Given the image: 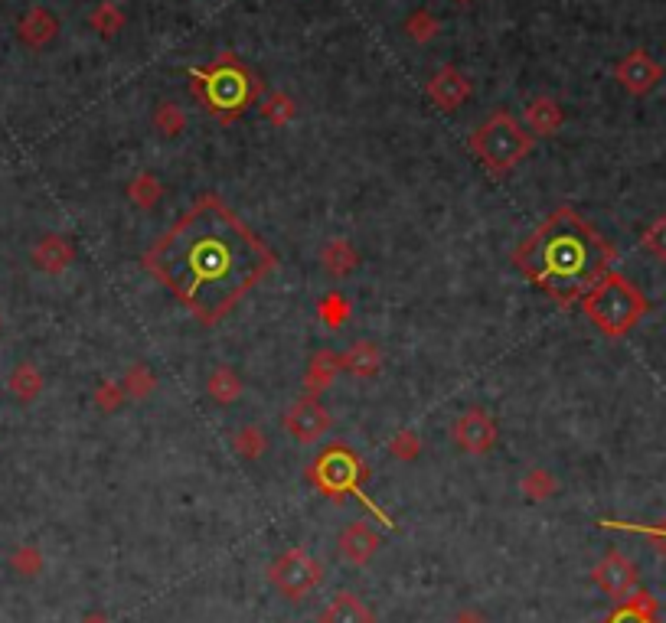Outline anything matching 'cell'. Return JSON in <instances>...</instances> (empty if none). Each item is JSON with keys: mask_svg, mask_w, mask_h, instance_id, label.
Masks as SVG:
<instances>
[{"mask_svg": "<svg viewBox=\"0 0 666 623\" xmlns=\"http://www.w3.org/2000/svg\"><path fill=\"white\" fill-rule=\"evenodd\" d=\"M144 268L196 323L216 327L278 268V255L226 199L206 193L147 248Z\"/></svg>", "mask_w": 666, "mask_h": 623, "instance_id": "6da1fadb", "label": "cell"}, {"mask_svg": "<svg viewBox=\"0 0 666 623\" xmlns=\"http://www.w3.org/2000/svg\"><path fill=\"white\" fill-rule=\"evenodd\" d=\"M614 261L618 248L572 206L555 209L513 252V265L562 307L582 301L604 274H611Z\"/></svg>", "mask_w": 666, "mask_h": 623, "instance_id": "7a4b0ae2", "label": "cell"}, {"mask_svg": "<svg viewBox=\"0 0 666 623\" xmlns=\"http://www.w3.org/2000/svg\"><path fill=\"white\" fill-rule=\"evenodd\" d=\"M190 76L193 98L219 124L239 121L262 95V79L236 53H219L206 69H193Z\"/></svg>", "mask_w": 666, "mask_h": 623, "instance_id": "3957f363", "label": "cell"}, {"mask_svg": "<svg viewBox=\"0 0 666 623\" xmlns=\"http://www.w3.org/2000/svg\"><path fill=\"white\" fill-rule=\"evenodd\" d=\"M582 310L588 323L608 340H624L640 320L647 317L650 301L631 278L611 271L582 297Z\"/></svg>", "mask_w": 666, "mask_h": 623, "instance_id": "277c9868", "label": "cell"}, {"mask_svg": "<svg viewBox=\"0 0 666 623\" xmlns=\"http://www.w3.org/2000/svg\"><path fill=\"white\" fill-rule=\"evenodd\" d=\"M533 134L523 128V121H516L510 111H493L484 118L467 137V147L477 157V164L484 167L490 177H507L523 160L533 154Z\"/></svg>", "mask_w": 666, "mask_h": 623, "instance_id": "5b68a950", "label": "cell"}, {"mask_svg": "<svg viewBox=\"0 0 666 623\" xmlns=\"http://www.w3.org/2000/svg\"><path fill=\"white\" fill-rule=\"evenodd\" d=\"M304 477L320 496H327V500H333V503H343L347 496H360V500L369 506V513L392 526V519L382 513L369 496H363V483L369 480V467L350 444H343V441L327 444L324 451L311 460V467L304 470Z\"/></svg>", "mask_w": 666, "mask_h": 623, "instance_id": "8992f818", "label": "cell"}, {"mask_svg": "<svg viewBox=\"0 0 666 623\" xmlns=\"http://www.w3.org/2000/svg\"><path fill=\"white\" fill-rule=\"evenodd\" d=\"M268 581L285 601L301 604L307 594L320 588L324 581V565L307 552V548H288L285 555H278L268 565Z\"/></svg>", "mask_w": 666, "mask_h": 623, "instance_id": "52a82bcc", "label": "cell"}, {"mask_svg": "<svg viewBox=\"0 0 666 623\" xmlns=\"http://www.w3.org/2000/svg\"><path fill=\"white\" fill-rule=\"evenodd\" d=\"M497 434H500L497 421H493L490 411L480 405L464 408L451 428V438H454V444H458V451L471 454V457L487 454L490 447L497 444Z\"/></svg>", "mask_w": 666, "mask_h": 623, "instance_id": "ba28073f", "label": "cell"}, {"mask_svg": "<svg viewBox=\"0 0 666 623\" xmlns=\"http://www.w3.org/2000/svg\"><path fill=\"white\" fill-rule=\"evenodd\" d=\"M285 428L294 441L301 444H317L330 431V411L320 402V395L304 392L298 402L285 411Z\"/></svg>", "mask_w": 666, "mask_h": 623, "instance_id": "9c48e42d", "label": "cell"}, {"mask_svg": "<svg viewBox=\"0 0 666 623\" xmlns=\"http://www.w3.org/2000/svg\"><path fill=\"white\" fill-rule=\"evenodd\" d=\"M591 581H595L608 597H614V601H624V597H631L637 591L640 571L627 555L608 552L595 568H591Z\"/></svg>", "mask_w": 666, "mask_h": 623, "instance_id": "30bf717a", "label": "cell"}, {"mask_svg": "<svg viewBox=\"0 0 666 623\" xmlns=\"http://www.w3.org/2000/svg\"><path fill=\"white\" fill-rule=\"evenodd\" d=\"M614 79H618L621 89H627L631 95H647L660 85L663 66L647 53V49H634V53H627L618 66H614Z\"/></svg>", "mask_w": 666, "mask_h": 623, "instance_id": "8fae6325", "label": "cell"}, {"mask_svg": "<svg viewBox=\"0 0 666 623\" xmlns=\"http://www.w3.org/2000/svg\"><path fill=\"white\" fill-rule=\"evenodd\" d=\"M425 95L431 105L451 115V111H458L467 98H471V79H467L458 66H441L435 76L428 79Z\"/></svg>", "mask_w": 666, "mask_h": 623, "instance_id": "7c38bea8", "label": "cell"}, {"mask_svg": "<svg viewBox=\"0 0 666 623\" xmlns=\"http://www.w3.org/2000/svg\"><path fill=\"white\" fill-rule=\"evenodd\" d=\"M337 545H340V555L347 558L350 565L363 568L376 558V552L382 548V539H379V532H373L366 526V522H353V526H347L340 532Z\"/></svg>", "mask_w": 666, "mask_h": 623, "instance_id": "4fadbf2b", "label": "cell"}, {"mask_svg": "<svg viewBox=\"0 0 666 623\" xmlns=\"http://www.w3.org/2000/svg\"><path fill=\"white\" fill-rule=\"evenodd\" d=\"M30 258H33V265L40 271H46V274H63L72 261H76V245H72L66 235L49 232L33 245Z\"/></svg>", "mask_w": 666, "mask_h": 623, "instance_id": "5bb4252c", "label": "cell"}, {"mask_svg": "<svg viewBox=\"0 0 666 623\" xmlns=\"http://www.w3.org/2000/svg\"><path fill=\"white\" fill-rule=\"evenodd\" d=\"M17 36H20L23 46L43 49V46H49V43H53L56 36H59V20H56L53 10L30 7L27 14L20 17V23H17Z\"/></svg>", "mask_w": 666, "mask_h": 623, "instance_id": "9a60e30c", "label": "cell"}, {"mask_svg": "<svg viewBox=\"0 0 666 623\" xmlns=\"http://www.w3.org/2000/svg\"><path fill=\"white\" fill-rule=\"evenodd\" d=\"M562 121H565V115L552 95H536L523 111V128L533 137H552L562 128Z\"/></svg>", "mask_w": 666, "mask_h": 623, "instance_id": "2e32d148", "label": "cell"}, {"mask_svg": "<svg viewBox=\"0 0 666 623\" xmlns=\"http://www.w3.org/2000/svg\"><path fill=\"white\" fill-rule=\"evenodd\" d=\"M317 623H376V614L353 591H337L333 601L320 610Z\"/></svg>", "mask_w": 666, "mask_h": 623, "instance_id": "e0dca14e", "label": "cell"}, {"mask_svg": "<svg viewBox=\"0 0 666 623\" xmlns=\"http://www.w3.org/2000/svg\"><path fill=\"white\" fill-rule=\"evenodd\" d=\"M340 369L356 379H373L382 369V350L373 340H356L347 353H340Z\"/></svg>", "mask_w": 666, "mask_h": 623, "instance_id": "ac0fdd59", "label": "cell"}, {"mask_svg": "<svg viewBox=\"0 0 666 623\" xmlns=\"http://www.w3.org/2000/svg\"><path fill=\"white\" fill-rule=\"evenodd\" d=\"M601 623H660L657 620V597H653L650 591L637 588L631 597H624V601L614 607Z\"/></svg>", "mask_w": 666, "mask_h": 623, "instance_id": "d6986e66", "label": "cell"}, {"mask_svg": "<svg viewBox=\"0 0 666 623\" xmlns=\"http://www.w3.org/2000/svg\"><path fill=\"white\" fill-rule=\"evenodd\" d=\"M340 372H343L340 369V353H333V350L314 353L311 363H307V372H304V392H311V395L327 392Z\"/></svg>", "mask_w": 666, "mask_h": 623, "instance_id": "ffe728a7", "label": "cell"}, {"mask_svg": "<svg viewBox=\"0 0 666 623\" xmlns=\"http://www.w3.org/2000/svg\"><path fill=\"white\" fill-rule=\"evenodd\" d=\"M320 265L330 274V278H347L356 268H360V255L347 239H330L320 248Z\"/></svg>", "mask_w": 666, "mask_h": 623, "instance_id": "44dd1931", "label": "cell"}, {"mask_svg": "<svg viewBox=\"0 0 666 623\" xmlns=\"http://www.w3.org/2000/svg\"><path fill=\"white\" fill-rule=\"evenodd\" d=\"M7 389L14 392L17 402L30 405L43 392V372L36 369L33 363H17L14 372H10V379H7Z\"/></svg>", "mask_w": 666, "mask_h": 623, "instance_id": "7402d4cb", "label": "cell"}, {"mask_svg": "<svg viewBox=\"0 0 666 623\" xmlns=\"http://www.w3.org/2000/svg\"><path fill=\"white\" fill-rule=\"evenodd\" d=\"M206 392L213 395V402L232 405V402H239V398H242L245 385H242L239 372L232 369V366H216L213 376H209V382H206Z\"/></svg>", "mask_w": 666, "mask_h": 623, "instance_id": "603a6c76", "label": "cell"}, {"mask_svg": "<svg viewBox=\"0 0 666 623\" xmlns=\"http://www.w3.org/2000/svg\"><path fill=\"white\" fill-rule=\"evenodd\" d=\"M125 10H121L115 0H102L92 14H89V23H92V30L98 33V36H105V40H111V36H118L121 30H125Z\"/></svg>", "mask_w": 666, "mask_h": 623, "instance_id": "cb8c5ba5", "label": "cell"}, {"mask_svg": "<svg viewBox=\"0 0 666 623\" xmlns=\"http://www.w3.org/2000/svg\"><path fill=\"white\" fill-rule=\"evenodd\" d=\"M160 196H164V183H160L157 173H151V170L138 173V177L128 183V199L141 209H154L160 203Z\"/></svg>", "mask_w": 666, "mask_h": 623, "instance_id": "d4e9b609", "label": "cell"}, {"mask_svg": "<svg viewBox=\"0 0 666 623\" xmlns=\"http://www.w3.org/2000/svg\"><path fill=\"white\" fill-rule=\"evenodd\" d=\"M262 115L268 124H275V128H285V124L294 121V115H298V102L288 95V92H268L265 102H262Z\"/></svg>", "mask_w": 666, "mask_h": 623, "instance_id": "484cf974", "label": "cell"}, {"mask_svg": "<svg viewBox=\"0 0 666 623\" xmlns=\"http://www.w3.org/2000/svg\"><path fill=\"white\" fill-rule=\"evenodd\" d=\"M438 30H441V23H438V17L431 14V10H412L409 17H405V36H409L412 43H431L438 36Z\"/></svg>", "mask_w": 666, "mask_h": 623, "instance_id": "4316f807", "label": "cell"}, {"mask_svg": "<svg viewBox=\"0 0 666 623\" xmlns=\"http://www.w3.org/2000/svg\"><path fill=\"white\" fill-rule=\"evenodd\" d=\"M232 451H236L239 457H245V460H258V457H262V454L268 451L265 431H262V428H255V425L239 428L236 434H232Z\"/></svg>", "mask_w": 666, "mask_h": 623, "instance_id": "83f0119b", "label": "cell"}, {"mask_svg": "<svg viewBox=\"0 0 666 623\" xmlns=\"http://www.w3.org/2000/svg\"><path fill=\"white\" fill-rule=\"evenodd\" d=\"M317 314H320V320H324V327H330V330H340L343 323L350 320V314H353V307H350V301L343 297L340 291H330L324 301L317 304Z\"/></svg>", "mask_w": 666, "mask_h": 623, "instance_id": "f1b7e54d", "label": "cell"}, {"mask_svg": "<svg viewBox=\"0 0 666 623\" xmlns=\"http://www.w3.org/2000/svg\"><path fill=\"white\" fill-rule=\"evenodd\" d=\"M520 490H523L533 503H542V500H552L555 490H559V483H555V477H552L549 470L533 467V470H529L526 477H523Z\"/></svg>", "mask_w": 666, "mask_h": 623, "instance_id": "f546056e", "label": "cell"}, {"mask_svg": "<svg viewBox=\"0 0 666 623\" xmlns=\"http://www.w3.org/2000/svg\"><path fill=\"white\" fill-rule=\"evenodd\" d=\"M154 128L164 137H177L180 131H187V111L174 102H160L154 111Z\"/></svg>", "mask_w": 666, "mask_h": 623, "instance_id": "4dcf8cb0", "label": "cell"}, {"mask_svg": "<svg viewBox=\"0 0 666 623\" xmlns=\"http://www.w3.org/2000/svg\"><path fill=\"white\" fill-rule=\"evenodd\" d=\"M601 529H614V532H637V535H647V539H653L660 545V552L666 558V519L660 522V526H644V522H618V519H601L598 522Z\"/></svg>", "mask_w": 666, "mask_h": 623, "instance_id": "1f68e13d", "label": "cell"}, {"mask_svg": "<svg viewBox=\"0 0 666 623\" xmlns=\"http://www.w3.org/2000/svg\"><path fill=\"white\" fill-rule=\"evenodd\" d=\"M121 385H125V395H131V398H147V395L157 389V379H154V372L147 369L144 363H134V366L125 372Z\"/></svg>", "mask_w": 666, "mask_h": 623, "instance_id": "d6a6232c", "label": "cell"}, {"mask_svg": "<svg viewBox=\"0 0 666 623\" xmlns=\"http://www.w3.org/2000/svg\"><path fill=\"white\" fill-rule=\"evenodd\" d=\"M10 565H14L17 575L36 578L43 571V555H40V548H36V545H20L17 552H14V558H10Z\"/></svg>", "mask_w": 666, "mask_h": 623, "instance_id": "836d02e7", "label": "cell"}, {"mask_svg": "<svg viewBox=\"0 0 666 623\" xmlns=\"http://www.w3.org/2000/svg\"><path fill=\"white\" fill-rule=\"evenodd\" d=\"M389 454L402 460V464H412V460L422 454V438L415 431H399L396 438L389 441Z\"/></svg>", "mask_w": 666, "mask_h": 623, "instance_id": "e575fe53", "label": "cell"}, {"mask_svg": "<svg viewBox=\"0 0 666 623\" xmlns=\"http://www.w3.org/2000/svg\"><path fill=\"white\" fill-rule=\"evenodd\" d=\"M640 248H644V252H650L653 258L666 261V216L650 222V229L640 235Z\"/></svg>", "mask_w": 666, "mask_h": 623, "instance_id": "d590c367", "label": "cell"}, {"mask_svg": "<svg viewBox=\"0 0 666 623\" xmlns=\"http://www.w3.org/2000/svg\"><path fill=\"white\" fill-rule=\"evenodd\" d=\"M121 402H125V385L121 382H102L95 389V405L102 408V411H118L121 408Z\"/></svg>", "mask_w": 666, "mask_h": 623, "instance_id": "8d00e7d4", "label": "cell"}, {"mask_svg": "<svg viewBox=\"0 0 666 623\" xmlns=\"http://www.w3.org/2000/svg\"><path fill=\"white\" fill-rule=\"evenodd\" d=\"M451 623H487L484 617L477 614V610H461V614H454Z\"/></svg>", "mask_w": 666, "mask_h": 623, "instance_id": "74e56055", "label": "cell"}, {"mask_svg": "<svg viewBox=\"0 0 666 623\" xmlns=\"http://www.w3.org/2000/svg\"><path fill=\"white\" fill-rule=\"evenodd\" d=\"M79 623H111V620H108L105 614H85Z\"/></svg>", "mask_w": 666, "mask_h": 623, "instance_id": "f35d334b", "label": "cell"}, {"mask_svg": "<svg viewBox=\"0 0 666 623\" xmlns=\"http://www.w3.org/2000/svg\"><path fill=\"white\" fill-rule=\"evenodd\" d=\"M454 4H461V7H471V4H474V0H454Z\"/></svg>", "mask_w": 666, "mask_h": 623, "instance_id": "ab89813d", "label": "cell"}, {"mask_svg": "<svg viewBox=\"0 0 666 623\" xmlns=\"http://www.w3.org/2000/svg\"><path fill=\"white\" fill-rule=\"evenodd\" d=\"M0 330H4V317H0Z\"/></svg>", "mask_w": 666, "mask_h": 623, "instance_id": "60d3db41", "label": "cell"}]
</instances>
